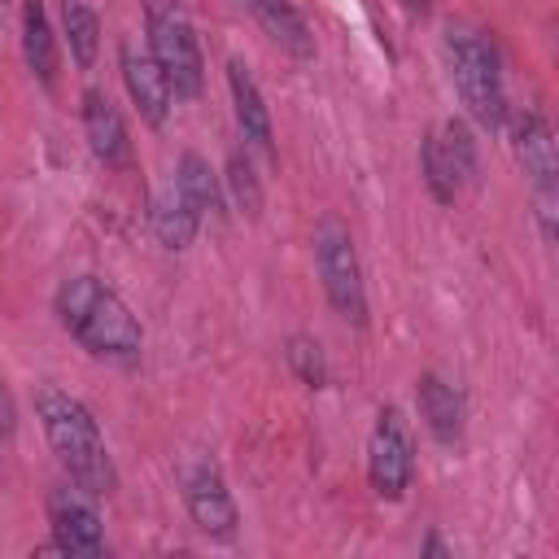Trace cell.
I'll list each match as a JSON object with an SVG mask.
<instances>
[{"label": "cell", "instance_id": "cell-1", "mask_svg": "<svg viewBox=\"0 0 559 559\" xmlns=\"http://www.w3.org/2000/svg\"><path fill=\"white\" fill-rule=\"evenodd\" d=\"M35 415H39V428H44L57 463L66 467V476L79 489H87L96 498L118 489V472H114L109 445L100 437V424L74 393H66L57 384H39L35 389Z\"/></svg>", "mask_w": 559, "mask_h": 559}, {"label": "cell", "instance_id": "cell-2", "mask_svg": "<svg viewBox=\"0 0 559 559\" xmlns=\"http://www.w3.org/2000/svg\"><path fill=\"white\" fill-rule=\"evenodd\" d=\"M57 323L96 358H135L144 349V328L131 306L96 275H70L52 293Z\"/></svg>", "mask_w": 559, "mask_h": 559}, {"label": "cell", "instance_id": "cell-3", "mask_svg": "<svg viewBox=\"0 0 559 559\" xmlns=\"http://www.w3.org/2000/svg\"><path fill=\"white\" fill-rule=\"evenodd\" d=\"M445 66H450V83L463 100V109L498 131L511 114L507 105V87H502V61H498V48L493 39L480 31V26H467V22H450L445 26Z\"/></svg>", "mask_w": 559, "mask_h": 559}, {"label": "cell", "instance_id": "cell-4", "mask_svg": "<svg viewBox=\"0 0 559 559\" xmlns=\"http://www.w3.org/2000/svg\"><path fill=\"white\" fill-rule=\"evenodd\" d=\"M144 48L162 66L175 100H197L205 87V57L197 26L179 0H144Z\"/></svg>", "mask_w": 559, "mask_h": 559}, {"label": "cell", "instance_id": "cell-5", "mask_svg": "<svg viewBox=\"0 0 559 559\" xmlns=\"http://www.w3.org/2000/svg\"><path fill=\"white\" fill-rule=\"evenodd\" d=\"M511 127V153L533 188V214L542 227V240H555V210H559V153H555V131L537 109H515L507 114Z\"/></svg>", "mask_w": 559, "mask_h": 559}, {"label": "cell", "instance_id": "cell-6", "mask_svg": "<svg viewBox=\"0 0 559 559\" xmlns=\"http://www.w3.org/2000/svg\"><path fill=\"white\" fill-rule=\"evenodd\" d=\"M310 245H314V271L323 280V293H328L332 310L345 323L367 328V284H362V262H358L349 227L336 214H323Z\"/></svg>", "mask_w": 559, "mask_h": 559}, {"label": "cell", "instance_id": "cell-7", "mask_svg": "<svg viewBox=\"0 0 559 559\" xmlns=\"http://www.w3.org/2000/svg\"><path fill=\"white\" fill-rule=\"evenodd\" d=\"M419 166H424V183L441 205H454L463 197V188L476 183V140L472 127L463 118H445L441 127H432L419 144Z\"/></svg>", "mask_w": 559, "mask_h": 559}, {"label": "cell", "instance_id": "cell-8", "mask_svg": "<svg viewBox=\"0 0 559 559\" xmlns=\"http://www.w3.org/2000/svg\"><path fill=\"white\" fill-rule=\"evenodd\" d=\"M179 493H183V511L197 524V533H205L210 542H231L240 528V511L236 498L227 489L223 467L210 454H192L179 463Z\"/></svg>", "mask_w": 559, "mask_h": 559}, {"label": "cell", "instance_id": "cell-9", "mask_svg": "<svg viewBox=\"0 0 559 559\" xmlns=\"http://www.w3.org/2000/svg\"><path fill=\"white\" fill-rule=\"evenodd\" d=\"M367 480L384 502H402L415 480V441L397 406H380L376 415V428L367 437Z\"/></svg>", "mask_w": 559, "mask_h": 559}, {"label": "cell", "instance_id": "cell-10", "mask_svg": "<svg viewBox=\"0 0 559 559\" xmlns=\"http://www.w3.org/2000/svg\"><path fill=\"white\" fill-rule=\"evenodd\" d=\"M48 528L57 555H105V524L96 511V493L70 485H57L48 493Z\"/></svg>", "mask_w": 559, "mask_h": 559}, {"label": "cell", "instance_id": "cell-11", "mask_svg": "<svg viewBox=\"0 0 559 559\" xmlns=\"http://www.w3.org/2000/svg\"><path fill=\"white\" fill-rule=\"evenodd\" d=\"M118 70H122V87H127L135 114L148 127H162L166 114H170V105H175V92H170L162 66L153 61V52L140 48V44H131V39H122L118 44Z\"/></svg>", "mask_w": 559, "mask_h": 559}, {"label": "cell", "instance_id": "cell-12", "mask_svg": "<svg viewBox=\"0 0 559 559\" xmlns=\"http://www.w3.org/2000/svg\"><path fill=\"white\" fill-rule=\"evenodd\" d=\"M79 114H83V135H87L92 157L100 166H127L131 162V131H127L118 105L100 87H87Z\"/></svg>", "mask_w": 559, "mask_h": 559}, {"label": "cell", "instance_id": "cell-13", "mask_svg": "<svg viewBox=\"0 0 559 559\" xmlns=\"http://www.w3.org/2000/svg\"><path fill=\"white\" fill-rule=\"evenodd\" d=\"M415 406H419L424 428H428L441 445H459V441H463L467 402H463L459 384H450V380L437 376V371H424V376L415 380Z\"/></svg>", "mask_w": 559, "mask_h": 559}, {"label": "cell", "instance_id": "cell-14", "mask_svg": "<svg viewBox=\"0 0 559 559\" xmlns=\"http://www.w3.org/2000/svg\"><path fill=\"white\" fill-rule=\"evenodd\" d=\"M227 92H231V109H236V127H240V135H245L258 153L275 157V127H271L266 96H262V87L253 83L249 66H245L240 57L227 61Z\"/></svg>", "mask_w": 559, "mask_h": 559}, {"label": "cell", "instance_id": "cell-15", "mask_svg": "<svg viewBox=\"0 0 559 559\" xmlns=\"http://www.w3.org/2000/svg\"><path fill=\"white\" fill-rule=\"evenodd\" d=\"M148 231H153V240L166 249V253H183L192 240H197V231H201V214L183 201V192L170 183V188H162L153 201H148Z\"/></svg>", "mask_w": 559, "mask_h": 559}, {"label": "cell", "instance_id": "cell-16", "mask_svg": "<svg viewBox=\"0 0 559 559\" xmlns=\"http://www.w3.org/2000/svg\"><path fill=\"white\" fill-rule=\"evenodd\" d=\"M280 48H288L293 57H314V35L306 26V17L297 13L293 0H236Z\"/></svg>", "mask_w": 559, "mask_h": 559}, {"label": "cell", "instance_id": "cell-17", "mask_svg": "<svg viewBox=\"0 0 559 559\" xmlns=\"http://www.w3.org/2000/svg\"><path fill=\"white\" fill-rule=\"evenodd\" d=\"M175 188L183 192V201L205 218V214H214V218H223L227 210V197H223V175L201 157V153H179V166H175Z\"/></svg>", "mask_w": 559, "mask_h": 559}, {"label": "cell", "instance_id": "cell-18", "mask_svg": "<svg viewBox=\"0 0 559 559\" xmlns=\"http://www.w3.org/2000/svg\"><path fill=\"white\" fill-rule=\"evenodd\" d=\"M22 57L44 87L57 83V35L44 13V0H22Z\"/></svg>", "mask_w": 559, "mask_h": 559}, {"label": "cell", "instance_id": "cell-19", "mask_svg": "<svg viewBox=\"0 0 559 559\" xmlns=\"http://www.w3.org/2000/svg\"><path fill=\"white\" fill-rule=\"evenodd\" d=\"M61 35H66V48H70L74 66L92 70L96 52H100V17H96V9H87L83 0H66L61 4Z\"/></svg>", "mask_w": 559, "mask_h": 559}, {"label": "cell", "instance_id": "cell-20", "mask_svg": "<svg viewBox=\"0 0 559 559\" xmlns=\"http://www.w3.org/2000/svg\"><path fill=\"white\" fill-rule=\"evenodd\" d=\"M223 197L245 214V218H258L262 214V179L249 162L245 148H231L227 153V170H223Z\"/></svg>", "mask_w": 559, "mask_h": 559}, {"label": "cell", "instance_id": "cell-21", "mask_svg": "<svg viewBox=\"0 0 559 559\" xmlns=\"http://www.w3.org/2000/svg\"><path fill=\"white\" fill-rule=\"evenodd\" d=\"M284 358H288V367L297 371L301 384H310V389H323L328 384V358H323V345L314 336H306V332L288 336Z\"/></svg>", "mask_w": 559, "mask_h": 559}, {"label": "cell", "instance_id": "cell-22", "mask_svg": "<svg viewBox=\"0 0 559 559\" xmlns=\"http://www.w3.org/2000/svg\"><path fill=\"white\" fill-rule=\"evenodd\" d=\"M13 432H17V406H13L9 384L0 380V441H13Z\"/></svg>", "mask_w": 559, "mask_h": 559}, {"label": "cell", "instance_id": "cell-23", "mask_svg": "<svg viewBox=\"0 0 559 559\" xmlns=\"http://www.w3.org/2000/svg\"><path fill=\"white\" fill-rule=\"evenodd\" d=\"M424 555H445V546H441V537H437V533L424 542Z\"/></svg>", "mask_w": 559, "mask_h": 559}, {"label": "cell", "instance_id": "cell-24", "mask_svg": "<svg viewBox=\"0 0 559 559\" xmlns=\"http://www.w3.org/2000/svg\"><path fill=\"white\" fill-rule=\"evenodd\" d=\"M402 9H411V13H424V9H432V0H397Z\"/></svg>", "mask_w": 559, "mask_h": 559}]
</instances>
